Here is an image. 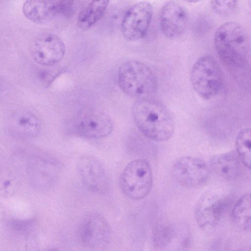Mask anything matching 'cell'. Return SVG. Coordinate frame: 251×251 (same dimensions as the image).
<instances>
[{"instance_id": "7", "label": "cell", "mask_w": 251, "mask_h": 251, "mask_svg": "<svg viewBox=\"0 0 251 251\" xmlns=\"http://www.w3.org/2000/svg\"><path fill=\"white\" fill-rule=\"evenodd\" d=\"M114 127L111 118L100 112H90L70 122L69 132L87 139H99L110 135Z\"/></svg>"}, {"instance_id": "3", "label": "cell", "mask_w": 251, "mask_h": 251, "mask_svg": "<svg viewBox=\"0 0 251 251\" xmlns=\"http://www.w3.org/2000/svg\"><path fill=\"white\" fill-rule=\"evenodd\" d=\"M118 82L125 93L140 99L154 94L158 88L154 73L145 64L137 60H129L121 65Z\"/></svg>"}, {"instance_id": "8", "label": "cell", "mask_w": 251, "mask_h": 251, "mask_svg": "<svg viewBox=\"0 0 251 251\" xmlns=\"http://www.w3.org/2000/svg\"><path fill=\"white\" fill-rule=\"evenodd\" d=\"M172 172L175 180L180 185L188 188H196L207 182L210 169L202 159L185 156L176 160Z\"/></svg>"}, {"instance_id": "13", "label": "cell", "mask_w": 251, "mask_h": 251, "mask_svg": "<svg viewBox=\"0 0 251 251\" xmlns=\"http://www.w3.org/2000/svg\"><path fill=\"white\" fill-rule=\"evenodd\" d=\"M227 204L226 201L217 194L203 195L195 207V216L198 226L203 228L215 226L226 211Z\"/></svg>"}, {"instance_id": "14", "label": "cell", "mask_w": 251, "mask_h": 251, "mask_svg": "<svg viewBox=\"0 0 251 251\" xmlns=\"http://www.w3.org/2000/svg\"><path fill=\"white\" fill-rule=\"evenodd\" d=\"M188 21L185 8L178 2L169 1L161 8L159 24L163 35L169 39H175L184 32Z\"/></svg>"}, {"instance_id": "12", "label": "cell", "mask_w": 251, "mask_h": 251, "mask_svg": "<svg viewBox=\"0 0 251 251\" xmlns=\"http://www.w3.org/2000/svg\"><path fill=\"white\" fill-rule=\"evenodd\" d=\"M73 5V1L30 0L25 2L23 12L30 21L44 24L57 16L69 14Z\"/></svg>"}, {"instance_id": "11", "label": "cell", "mask_w": 251, "mask_h": 251, "mask_svg": "<svg viewBox=\"0 0 251 251\" xmlns=\"http://www.w3.org/2000/svg\"><path fill=\"white\" fill-rule=\"evenodd\" d=\"M77 168L80 178L90 191L104 194L110 188L106 171L100 161L93 156L84 155L78 160Z\"/></svg>"}, {"instance_id": "20", "label": "cell", "mask_w": 251, "mask_h": 251, "mask_svg": "<svg viewBox=\"0 0 251 251\" xmlns=\"http://www.w3.org/2000/svg\"><path fill=\"white\" fill-rule=\"evenodd\" d=\"M176 230L170 225L161 224L156 226L153 231V241L158 248L164 249L173 242Z\"/></svg>"}, {"instance_id": "19", "label": "cell", "mask_w": 251, "mask_h": 251, "mask_svg": "<svg viewBox=\"0 0 251 251\" xmlns=\"http://www.w3.org/2000/svg\"><path fill=\"white\" fill-rule=\"evenodd\" d=\"M236 153L240 160L249 169L251 163V132L249 128L240 131L236 139Z\"/></svg>"}, {"instance_id": "17", "label": "cell", "mask_w": 251, "mask_h": 251, "mask_svg": "<svg viewBox=\"0 0 251 251\" xmlns=\"http://www.w3.org/2000/svg\"><path fill=\"white\" fill-rule=\"evenodd\" d=\"M108 0H93L86 4L79 13L77 24L79 28L86 30L100 20L109 3Z\"/></svg>"}, {"instance_id": "23", "label": "cell", "mask_w": 251, "mask_h": 251, "mask_svg": "<svg viewBox=\"0 0 251 251\" xmlns=\"http://www.w3.org/2000/svg\"><path fill=\"white\" fill-rule=\"evenodd\" d=\"M46 251H57V250L56 249L51 248V249L47 250Z\"/></svg>"}, {"instance_id": "18", "label": "cell", "mask_w": 251, "mask_h": 251, "mask_svg": "<svg viewBox=\"0 0 251 251\" xmlns=\"http://www.w3.org/2000/svg\"><path fill=\"white\" fill-rule=\"evenodd\" d=\"M231 217L238 227L244 230L250 229L251 208L250 193L244 195L236 201L232 210Z\"/></svg>"}, {"instance_id": "6", "label": "cell", "mask_w": 251, "mask_h": 251, "mask_svg": "<svg viewBox=\"0 0 251 251\" xmlns=\"http://www.w3.org/2000/svg\"><path fill=\"white\" fill-rule=\"evenodd\" d=\"M77 236L81 245L95 251L107 249L112 239L109 224L98 213H92L83 218L78 225Z\"/></svg>"}, {"instance_id": "21", "label": "cell", "mask_w": 251, "mask_h": 251, "mask_svg": "<svg viewBox=\"0 0 251 251\" xmlns=\"http://www.w3.org/2000/svg\"><path fill=\"white\" fill-rule=\"evenodd\" d=\"M236 0H212L210 6L218 15H227L233 12L237 7Z\"/></svg>"}, {"instance_id": "10", "label": "cell", "mask_w": 251, "mask_h": 251, "mask_svg": "<svg viewBox=\"0 0 251 251\" xmlns=\"http://www.w3.org/2000/svg\"><path fill=\"white\" fill-rule=\"evenodd\" d=\"M65 52V45L56 34L43 33L34 38L30 46V52L33 59L38 64L50 66L58 63Z\"/></svg>"}, {"instance_id": "22", "label": "cell", "mask_w": 251, "mask_h": 251, "mask_svg": "<svg viewBox=\"0 0 251 251\" xmlns=\"http://www.w3.org/2000/svg\"><path fill=\"white\" fill-rule=\"evenodd\" d=\"M34 225L32 219L20 220L11 219L8 223L9 228L21 234H27L30 232Z\"/></svg>"}, {"instance_id": "24", "label": "cell", "mask_w": 251, "mask_h": 251, "mask_svg": "<svg viewBox=\"0 0 251 251\" xmlns=\"http://www.w3.org/2000/svg\"><path fill=\"white\" fill-rule=\"evenodd\" d=\"M243 251L242 250H236V251Z\"/></svg>"}, {"instance_id": "1", "label": "cell", "mask_w": 251, "mask_h": 251, "mask_svg": "<svg viewBox=\"0 0 251 251\" xmlns=\"http://www.w3.org/2000/svg\"><path fill=\"white\" fill-rule=\"evenodd\" d=\"M132 115L139 130L148 138L157 142L170 139L175 123L168 108L159 101L141 98L133 105Z\"/></svg>"}, {"instance_id": "16", "label": "cell", "mask_w": 251, "mask_h": 251, "mask_svg": "<svg viewBox=\"0 0 251 251\" xmlns=\"http://www.w3.org/2000/svg\"><path fill=\"white\" fill-rule=\"evenodd\" d=\"M10 125L14 133L24 138L35 137L39 134L41 128L39 119L27 112H20L14 115Z\"/></svg>"}, {"instance_id": "9", "label": "cell", "mask_w": 251, "mask_h": 251, "mask_svg": "<svg viewBox=\"0 0 251 251\" xmlns=\"http://www.w3.org/2000/svg\"><path fill=\"white\" fill-rule=\"evenodd\" d=\"M153 15V7L148 1L132 5L126 13L121 25L124 37L129 41L143 38L146 34Z\"/></svg>"}, {"instance_id": "5", "label": "cell", "mask_w": 251, "mask_h": 251, "mask_svg": "<svg viewBox=\"0 0 251 251\" xmlns=\"http://www.w3.org/2000/svg\"><path fill=\"white\" fill-rule=\"evenodd\" d=\"M152 180L149 163L144 159H137L129 162L123 171L119 178V186L126 197L140 200L150 193Z\"/></svg>"}, {"instance_id": "2", "label": "cell", "mask_w": 251, "mask_h": 251, "mask_svg": "<svg viewBox=\"0 0 251 251\" xmlns=\"http://www.w3.org/2000/svg\"><path fill=\"white\" fill-rule=\"evenodd\" d=\"M215 50L225 64L234 69H243L249 59L250 42L244 28L233 22H226L215 31Z\"/></svg>"}, {"instance_id": "4", "label": "cell", "mask_w": 251, "mask_h": 251, "mask_svg": "<svg viewBox=\"0 0 251 251\" xmlns=\"http://www.w3.org/2000/svg\"><path fill=\"white\" fill-rule=\"evenodd\" d=\"M192 87L197 94L204 99L215 97L223 85L222 70L211 56L204 55L194 64L190 74Z\"/></svg>"}, {"instance_id": "15", "label": "cell", "mask_w": 251, "mask_h": 251, "mask_svg": "<svg viewBox=\"0 0 251 251\" xmlns=\"http://www.w3.org/2000/svg\"><path fill=\"white\" fill-rule=\"evenodd\" d=\"M240 166V159L233 151L216 154L210 161V168L213 172L226 179L235 178L239 174Z\"/></svg>"}]
</instances>
